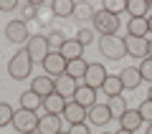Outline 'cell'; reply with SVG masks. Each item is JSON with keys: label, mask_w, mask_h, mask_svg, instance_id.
Segmentation results:
<instances>
[{"label": "cell", "mask_w": 152, "mask_h": 134, "mask_svg": "<svg viewBox=\"0 0 152 134\" xmlns=\"http://www.w3.org/2000/svg\"><path fill=\"white\" fill-rule=\"evenodd\" d=\"M31 71H33V61H31V56H28L26 48L18 51V53L8 61V74H10V79H15V81L31 79Z\"/></svg>", "instance_id": "obj_1"}, {"label": "cell", "mask_w": 152, "mask_h": 134, "mask_svg": "<svg viewBox=\"0 0 152 134\" xmlns=\"http://www.w3.org/2000/svg\"><path fill=\"white\" fill-rule=\"evenodd\" d=\"M99 51H102L104 58L119 61V58L127 56V43H124V38H119V36H102L99 38Z\"/></svg>", "instance_id": "obj_2"}, {"label": "cell", "mask_w": 152, "mask_h": 134, "mask_svg": "<svg viewBox=\"0 0 152 134\" xmlns=\"http://www.w3.org/2000/svg\"><path fill=\"white\" fill-rule=\"evenodd\" d=\"M91 25L96 33H102V36H117V31H119V18L112 15L109 10H96L91 18Z\"/></svg>", "instance_id": "obj_3"}, {"label": "cell", "mask_w": 152, "mask_h": 134, "mask_svg": "<svg viewBox=\"0 0 152 134\" xmlns=\"http://www.w3.org/2000/svg\"><path fill=\"white\" fill-rule=\"evenodd\" d=\"M26 51H28V56H31L33 63H43V61L48 58V53H51L48 38L46 36H31L28 43H26Z\"/></svg>", "instance_id": "obj_4"}, {"label": "cell", "mask_w": 152, "mask_h": 134, "mask_svg": "<svg viewBox=\"0 0 152 134\" xmlns=\"http://www.w3.org/2000/svg\"><path fill=\"white\" fill-rule=\"evenodd\" d=\"M38 122H41V117H38L36 111H28V109H18L15 117H13V127L20 134H36L38 132Z\"/></svg>", "instance_id": "obj_5"}, {"label": "cell", "mask_w": 152, "mask_h": 134, "mask_svg": "<svg viewBox=\"0 0 152 134\" xmlns=\"http://www.w3.org/2000/svg\"><path fill=\"white\" fill-rule=\"evenodd\" d=\"M5 38L10 43H28V23L23 20V18H18V20H8L5 25Z\"/></svg>", "instance_id": "obj_6"}, {"label": "cell", "mask_w": 152, "mask_h": 134, "mask_svg": "<svg viewBox=\"0 0 152 134\" xmlns=\"http://www.w3.org/2000/svg\"><path fill=\"white\" fill-rule=\"evenodd\" d=\"M66 63H69V61H66L64 56L58 53V51H51L48 58L43 61L46 76H51V79H58V76H64V74H66Z\"/></svg>", "instance_id": "obj_7"}, {"label": "cell", "mask_w": 152, "mask_h": 134, "mask_svg": "<svg viewBox=\"0 0 152 134\" xmlns=\"http://www.w3.org/2000/svg\"><path fill=\"white\" fill-rule=\"evenodd\" d=\"M107 68H104L102 63H89V68H86V76H84V84L86 86H91V89H102L104 86V81H107Z\"/></svg>", "instance_id": "obj_8"}, {"label": "cell", "mask_w": 152, "mask_h": 134, "mask_svg": "<svg viewBox=\"0 0 152 134\" xmlns=\"http://www.w3.org/2000/svg\"><path fill=\"white\" fill-rule=\"evenodd\" d=\"M127 56H134V58H147L150 56V41L147 38H134V36H127Z\"/></svg>", "instance_id": "obj_9"}, {"label": "cell", "mask_w": 152, "mask_h": 134, "mask_svg": "<svg viewBox=\"0 0 152 134\" xmlns=\"http://www.w3.org/2000/svg\"><path fill=\"white\" fill-rule=\"evenodd\" d=\"M86 119L94 127H104V124L112 122V111H109V104H94L91 109H86Z\"/></svg>", "instance_id": "obj_10"}, {"label": "cell", "mask_w": 152, "mask_h": 134, "mask_svg": "<svg viewBox=\"0 0 152 134\" xmlns=\"http://www.w3.org/2000/svg\"><path fill=\"white\" fill-rule=\"evenodd\" d=\"M61 117H64V122H69L71 127H74V124H84L86 122V109L71 99V101H66V109H64Z\"/></svg>", "instance_id": "obj_11"}, {"label": "cell", "mask_w": 152, "mask_h": 134, "mask_svg": "<svg viewBox=\"0 0 152 134\" xmlns=\"http://www.w3.org/2000/svg\"><path fill=\"white\" fill-rule=\"evenodd\" d=\"M71 99H74L76 104H81L84 109H91L94 101H96V89H91V86H86V84H79Z\"/></svg>", "instance_id": "obj_12"}, {"label": "cell", "mask_w": 152, "mask_h": 134, "mask_svg": "<svg viewBox=\"0 0 152 134\" xmlns=\"http://www.w3.org/2000/svg\"><path fill=\"white\" fill-rule=\"evenodd\" d=\"M31 91H36L41 99H46V96H51V94L56 91V84H53L51 76H36V79L31 81Z\"/></svg>", "instance_id": "obj_13"}, {"label": "cell", "mask_w": 152, "mask_h": 134, "mask_svg": "<svg viewBox=\"0 0 152 134\" xmlns=\"http://www.w3.org/2000/svg\"><path fill=\"white\" fill-rule=\"evenodd\" d=\"M127 36L147 38L150 36V20H147V18H129V20H127Z\"/></svg>", "instance_id": "obj_14"}, {"label": "cell", "mask_w": 152, "mask_h": 134, "mask_svg": "<svg viewBox=\"0 0 152 134\" xmlns=\"http://www.w3.org/2000/svg\"><path fill=\"white\" fill-rule=\"evenodd\" d=\"M58 53L64 56L66 61H76V58H84V46L76 41V38H66V43L61 46Z\"/></svg>", "instance_id": "obj_15"}, {"label": "cell", "mask_w": 152, "mask_h": 134, "mask_svg": "<svg viewBox=\"0 0 152 134\" xmlns=\"http://www.w3.org/2000/svg\"><path fill=\"white\" fill-rule=\"evenodd\" d=\"M142 124L145 122H142V117H140L137 109H127V111L119 117V129H127V132H137Z\"/></svg>", "instance_id": "obj_16"}, {"label": "cell", "mask_w": 152, "mask_h": 134, "mask_svg": "<svg viewBox=\"0 0 152 134\" xmlns=\"http://www.w3.org/2000/svg\"><path fill=\"white\" fill-rule=\"evenodd\" d=\"M58 132H61V117H56V114H46V117H41L36 134H58Z\"/></svg>", "instance_id": "obj_17"}, {"label": "cell", "mask_w": 152, "mask_h": 134, "mask_svg": "<svg viewBox=\"0 0 152 134\" xmlns=\"http://www.w3.org/2000/svg\"><path fill=\"white\" fill-rule=\"evenodd\" d=\"M119 79H122V86H124V89H137V86L142 84V74H140L137 66H127V68H122Z\"/></svg>", "instance_id": "obj_18"}, {"label": "cell", "mask_w": 152, "mask_h": 134, "mask_svg": "<svg viewBox=\"0 0 152 134\" xmlns=\"http://www.w3.org/2000/svg\"><path fill=\"white\" fill-rule=\"evenodd\" d=\"M43 109H46V114H56V117H61L64 114V109H66V99L61 96V94H51V96H46L43 99Z\"/></svg>", "instance_id": "obj_19"}, {"label": "cell", "mask_w": 152, "mask_h": 134, "mask_svg": "<svg viewBox=\"0 0 152 134\" xmlns=\"http://www.w3.org/2000/svg\"><path fill=\"white\" fill-rule=\"evenodd\" d=\"M53 84H56V94H61L64 99H71V96H74V91H76V86H79L71 76H66V74L58 76V79H53Z\"/></svg>", "instance_id": "obj_20"}, {"label": "cell", "mask_w": 152, "mask_h": 134, "mask_svg": "<svg viewBox=\"0 0 152 134\" xmlns=\"http://www.w3.org/2000/svg\"><path fill=\"white\" fill-rule=\"evenodd\" d=\"M86 68H89V61H84V58L69 61V63H66V76H71L74 81H84V76H86Z\"/></svg>", "instance_id": "obj_21"}, {"label": "cell", "mask_w": 152, "mask_h": 134, "mask_svg": "<svg viewBox=\"0 0 152 134\" xmlns=\"http://www.w3.org/2000/svg\"><path fill=\"white\" fill-rule=\"evenodd\" d=\"M74 10H76L74 0H53V3H51V13L58 15V18H71Z\"/></svg>", "instance_id": "obj_22"}, {"label": "cell", "mask_w": 152, "mask_h": 134, "mask_svg": "<svg viewBox=\"0 0 152 134\" xmlns=\"http://www.w3.org/2000/svg\"><path fill=\"white\" fill-rule=\"evenodd\" d=\"M41 106H43V99L38 96L36 91H31V89H28V91H23V94H20V109H28V111H38Z\"/></svg>", "instance_id": "obj_23"}, {"label": "cell", "mask_w": 152, "mask_h": 134, "mask_svg": "<svg viewBox=\"0 0 152 134\" xmlns=\"http://www.w3.org/2000/svg\"><path fill=\"white\" fill-rule=\"evenodd\" d=\"M127 13H129V18H147L150 0H127Z\"/></svg>", "instance_id": "obj_24"}, {"label": "cell", "mask_w": 152, "mask_h": 134, "mask_svg": "<svg viewBox=\"0 0 152 134\" xmlns=\"http://www.w3.org/2000/svg\"><path fill=\"white\" fill-rule=\"evenodd\" d=\"M102 89H104V94H107L109 99H112V96H122V91H124L119 76H107V81H104Z\"/></svg>", "instance_id": "obj_25"}, {"label": "cell", "mask_w": 152, "mask_h": 134, "mask_svg": "<svg viewBox=\"0 0 152 134\" xmlns=\"http://www.w3.org/2000/svg\"><path fill=\"white\" fill-rule=\"evenodd\" d=\"M109 111H112V117H122L127 111V99L124 96H112L109 99Z\"/></svg>", "instance_id": "obj_26"}, {"label": "cell", "mask_w": 152, "mask_h": 134, "mask_svg": "<svg viewBox=\"0 0 152 134\" xmlns=\"http://www.w3.org/2000/svg\"><path fill=\"white\" fill-rule=\"evenodd\" d=\"M13 117H15V109H13L10 104L0 101V127H8V124H13Z\"/></svg>", "instance_id": "obj_27"}, {"label": "cell", "mask_w": 152, "mask_h": 134, "mask_svg": "<svg viewBox=\"0 0 152 134\" xmlns=\"http://www.w3.org/2000/svg\"><path fill=\"white\" fill-rule=\"evenodd\" d=\"M104 10H109L112 15L119 18V13L127 10V0H107V3H104Z\"/></svg>", "instance_id": "obj_28"}, {"label": "cell", "mask_w": 152, "mask_h": 134, "mask_svg": "<svg viewBox=\"0 0 152 134\" xmlns=\"http://www.w3.org/2000/svg\"><path fill=\"white\" fill-rule=\"evenodd\" d=\"M137 68H140V74H142V81H150V86H152V56L142 58V63L137 66Z\"/></svg>", "instance_id": "obj_29"}, {"label": "cell", "mask_w": 152, "mask_h": 134, "mask_svg": "<svg viewBox=\"0 0 152 134\" xmlns=\"http://www.w3.org/2000/svg\"><path fill=\"white\" fill-rule=\"evenodd\" d=\"M94 13H96V10H91V5H89V3H79V5H76V10H74V15L81 18V20H89V18H94Z\"/></svg>", "instance_id": "obj_30"}, {"label": "cell", "mask_w": 152, "mask_h": 134, "mask_svg": "<svg viewBox=\"0 0 152 134\" xmlns=\"http://www.w3.org/2000/svg\"><path fill=\"white\" fill-rule=\"evenodd\" d=\"M64 43H66V36H64V33H61V31H51V36H48V46H51V51H53V48L61 51V46H64Z\"/></svg>", "instance_id": "obj_31"}, {"label": "cell", "mask_w": 152, "mask_h": 134, "mask_svg": "<svg viewBox=\"0 0 152 134\" xmlns=\"http://www.w3.org/2000/svg\"><path fill=\"white\" fill-rule=\"evenodd\" d=\"M140 117H142V122H147V124H152V101L150 99H145V101L140 104Z\"/></svg>", "instance_id": "obj_32"}, {"label": "cell", "mask_w": 152, "mask_h": 134, "mask_svg": "<svg viewBox=\"0 0 152 134\" xmlns=\"http://www.w3.org/2000/svg\"><path fill=\"white\" fill-rule=\"evenodd\" d=\"M76 41H79V43L84 46V48H86L89 43L94 41V28H81V31L76 33Z\"/></svg>", "instance_id": "obj_33"}, {"label": "cell", "mask_w": 152, "mask_h": 134, "mask_svg": "<svg viewBox=\"0 0 152 134\" xmlns=\"http://www.w3.org/2000/svg\"><path fill=\"white\" fill-rule=\"evenodd\" d=\"M69 134H91V132H89V124L84 122V124H74V127L69 129Z\"/></svg>", "instance_id": "obj_34"}, {"label": "cell", "mask_w": 152, "mask_h": 134, "mask_svg": "<svg viewBox=\"0 0 152 134\" xmlns=\"http://www.w3.org/2000/svg\"><path fill=\"white\" fill-rule=\"evenodd\" d=\"M15 8H18V3H15V0H0V10H3V13L15 10Z\"/></svg>", "instance_id": "obj_35"}, {"label": "cell", "mask_w": 152, "mask_h": 134, "mask_svg": "<svg viewBox=\"0 0 152 134\" xmlns=\"http://www.w3.org/2000/svg\"><path fill=\"white\" fill-rule=\"evenodd\" d=\"M33 15H36V5H28L26 3V5H23V20H28V18H33Z\"/></svg>", "instance_id": "obj_36"}, {"label": "cell", "mask_w": 152, "mask_h": 134, "mask_svg": "<svg viewBox=\"0 0 152 134\" xmlns=\"http://www.w3.org/2000/svg\"><path fill=\"white\" fill-rule=\"evenodd\" d=\"M114 134H134V132H127V129H117Z\"/></svg>", "instance_id": "obj_37"}, {"label": "cell", "mask_w": 152, "mask_h": 134, "mask_svg": "<svg viewBox=\"0 0 152 134\" xmlns=\"http://www.w3.org/2000/svg\"><path fill=\"white\" fill-rule=\"evenodd\" d=\"M145 134H152V124H147V132Z\"/></svg>", "instance_id": "obj_38"}, {"label": "cell", "mask_w": 152, "mask_h": 134, "mask_svg": "<svg viewBox=\"0 0 152 134\" xmlns=\"http://www.w3.org/2000/svg\"><path fill=\"white\" fill-rule=\"evenodd\" d=\"M147 99H150V101H152V86H150V91H147Z\"/></svg>", "instance_id": "obj_39"}, {"label": "cell", "mask_w": 152, "mask_h": 134, "mask_svg": "<svg viewBox=\"0 0 152 134\" xmlns=\"http://www.w3.org/2000/svg\"><path fill=\"white\" fill-rule=\"evenodd\" d=\"M147 20H150V33H152V15H150V18H147Z\"/></svg>", "instance_id": "obj_40"}, {"label": "cell", "mask_w": 152, "mask_h": 134, "mask_svg": "<svg viewBox=\"0 0 152 134\" xmlns=\"http://www.w3.org/2000/svg\"><path fill=\"white\" fill-rule=\"evenodd\" d=\"M150 56H152V41H150Z\"/></svg>", "instance_id": "obj_41"}, {"label": "cell", "mask_w": 152, "mask_h": 134, "mask_svg": "<svg viewBox=\"0 0 152 134\" xmlns=\"http://www.w3.org/2000/svg\"><path fill=\"white\" fill-rule=\"evenodd\" d=\"M150 10H152V0H150Z\"/></svg>", "instance_id": "obj_42"}, {"label": "cell", "mask_w": 152, "mask_h": 134, "mask_svg": "<svg viewBox=\"0 0 152 134\" xmlns=\"http://www.w3.org/2000/svg\"><path fill=\"white\" fill-rule=\"evenodd\" d=\"M58 134H69V132H58Z\"/></svg>", "instance_id": "obj_43"}, {"label": "cell", "mask_w": 152, "mask_h": 134, "mask_svg": "<svg viewBox=\"0 0 152 134\" xmlns=\"http://www.w3.org/2000/svg\"><path fill=\"white\" fill-rule=\"evenodd\" d=\"M102 134H109V132H102Z\"/></svg>", "instance_id": "obj_44"}]
</instances>
